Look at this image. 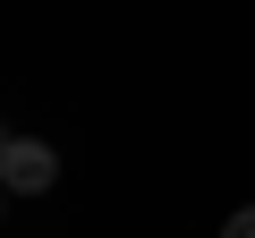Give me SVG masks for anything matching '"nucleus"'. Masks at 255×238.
Returning <instances> with one entry per match:
<instances>
[{
    "instance_id": "1",
    "label": "nucleus",
    "mask_w": 255,
    "mask_h": 238,
    "mask_svg": "<svg viewBox=\"0 0 255 238\" xmlns=\"http://www.w3.org/2000/svg\"><path fill=\"white\" fill-rule=\"evenodd\" d=\"M60 179V153L43 145V136H9V153H0V187L9 196H43Z\"/></svg>"
},
{
    "instance_id": "2",
    "label": "nucleus",
    "mask_w": 255,
    "mask_h": 238,
    "mask_svg": "<svg viewBox=\"0 0 255 238\" xmlns=\"http://www.w3.org/2000/svg\"><path fill=\"white\" fill-rule=\"evenodd\" d=\"M221 238H255V204H238V213L221 221Z\"/></svg>"
},
{
    "instance_id": "3",
    "label": "nucleus",
    "mask_w": 255,
    "mask_h": 238,
    "mask_svg": "<svg viewBox=\"0 0 255 238\" xmlns=\"http://www.w3.org/2000/svg\"><path fill=\"white\" fill-rule=\"evenodd\" d=\"M0 153H9V128H0Z\"/></svg>"
}]
</instances>
